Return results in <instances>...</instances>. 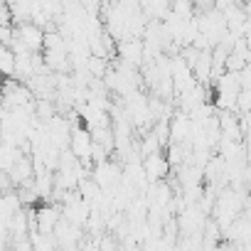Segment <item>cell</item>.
Segmentation results:
<instances>
[{"instance_id": "obj_1", "label": "cell", "mask_w": 251, "mask_h": 251, "mask_svg": "<svg viewBox=\"0 0 251 251\" xmlns=\"http://www.w3.org/2000/svg\"><path fill=\"white\" fill-rule=\"evenodd\" d=\"M0 91H3V106L8 111H15V108H32V91L25 81H18V79H8L3 81V86H0Z\"/></svg>"}, {"instance_id": "obj_2", "label": "cell", "mask_w": 251, "mask_h": 251, "mask_svg": "<svg viewBox=\"0 0 251 251\" xmlns=\"http://www.w3.org/2000/svg\"><path fill=\"white\" fill-rule=\"evenodd\" d=\"M121 177H123V170L108 158L106 163H99V165H94L91 168V180L101 187V192H106V195H113L116 192V187L121 185Z\"/></svg>"}, {"instance_id": "obj_3", "label": "cell", "mask_w": 251, "mask_h": 251, "mask_svg": "<svg viewBox=\"0 0 251 251\" xmlns=\"http://www.w3.org/2000/svg\"><path fill=\"white\" fill-rule=\"evenodd\" d=\"M69 153L86 168H94L91 163V153H94V141H91V133L84 128V126H76L72 128V138H69Z\"/></svg>"}, {"instance_id": "obj_4", "label": "cell", "mask_w": 251, "mask_h": 251, "mask_svg": "<svg viewBox=\"0 0 251 251\" xmlns=\"http://www.w3.org/2000/svg\"><path fill=\"white\" fill-rule=\"evenodd\" d=\"M116 54L121 57V64L136 69V67H141L146 62V45L138 37L123 40V42H116Z\"/></svg>"}, {"instance_id": "obj_5", "label": "cell", "mask_w": 251, "mask_h": 251, "mask_svg": "<svg viewBox=\"0 0 251 251\" xmlns=\"http://www.w3.org/2000/svg\"><path fill=\"white\" fill-rule=\"evenodd\" d=\"M141 163H143V173H146V177H148V182H151V185H155V182H163V177H165V175H168V170H170L168 155H165L163 151L146 155Z\"/></svg>"}, {"instance_id": "obj_6", "label": "cell", "mask_w": 251, "mask_h": 251, "mask_svg": "<svg viewBox=\"0 0 251 251\" xmlns=\"http://www.w3.org/2000/svg\"><path fill=\"white\" fill-rule=\"evenodd\" d=\"M0 74L15 76V52L3 42H0Z\"/></svg>"}]
</instances>
